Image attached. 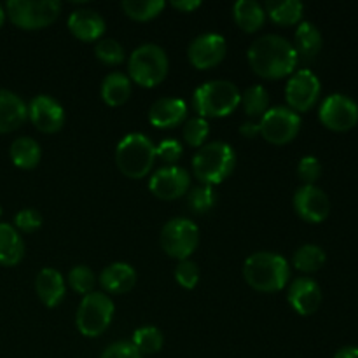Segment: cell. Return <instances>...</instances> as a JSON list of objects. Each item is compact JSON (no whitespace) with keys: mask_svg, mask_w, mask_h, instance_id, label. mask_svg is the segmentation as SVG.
Returning a JSON list of instances; mask_svg holds the SVG:
<instances>
[{"mask_svg":"<svg viewBox=\"0 0 358 358\" xmlns=\"http://www.w3.org/2000/svg\"><path fill=\"white\" fill-rule=\"evenodd\" d=\"M14 224H16V229L23 231V233H35L37 229H41L42 215L34 208H23L14 217Z\"/></svg>","mask_w":358,"mask_h":358,"instance_id":"cell-39","label":"cell"},{"mask_svg":"<svg viewBox=\"0 0 358 358\" xmlns=\"http://www.w3.org/2000/svg\"><path fill=\"white\" fill-rule=\"evenodd\" d=\"M24 255V243L14 226L0 222V264L16 266Z\"/></svg>","mask_w":358,"mask_h":358,"instance_id":"cell-23","label":"cell"},{"mask_svg":"<svg viewBox=\"0 0 358 358\" xmlns=\"http://www.w3.org/2000/svg\"><path fill=\"white\" fill-rule=\"evenodd\" d=\"M325 261H327V255H325L324 248L318 247V245H303V247L297 248L292 257L296 269L303 273L318 271V269L324 268Z\"/></svg>","mask_w":358,"mask_h":358,"instance_id":"cell-29","label":"cell"},{"mask_svg":"<svg viewBox=\"0 0 358 358\" xmlns=\"http://www.w3.org/2000/svg\"><path fill=\"white\" fill-rule=\"evenodd\" d=\"M131 96V80L121 72H112L101 83V98L110 107H121Z\"/></svg>","mask_w":358,"mask_h":358,"instance_id":"cell-24","label":"cell"},{"mask_svg":"<svg viewBox=\"0 0 358 358\" xmlns=\"http://www.w3.org/2000/svg\"><path fill=\"white\" fill-rule=\"evenodd\" d=\"M121 9L135 21H150L164 9L163 0H124Z\"/></svg>","mask_w":358,"mask_h":358,"instance_id":"cell-30","label":"cell"},{"mask_svg":"<svg viewBox=\"0 0 358 358\" xmlns=\"http://www.w3.org/2000/svg\"><path fill=\"white\" fill-rule=\"evenodd\" d=\"M294 208L306 222L320 224L331 213V199L317 185H301L294 194Z\"/></svg>","mask_w":358,"mask_h":358,"instance_id":"cell-14","label":"cell"},{"mask_svg":"<svg viewBox=\"0 0 358 358\" xmlns=\"http://www.w3.org/2000/svg\"><path fill=\"white\" fill-rule=\"evenodd\" d=\"M182 135H184V140L187 145L199 147V149H201L203 143L206 142V138H208V135H210L208 121L203 117H199V115L198 117L189 119V121L185 122Z\"/></svg>","mask_w":358,"mask_h":358,"instance_id":"cell-36","label":"cell"},{"mask_svg":"<svg viewBox=\"0 0 358 358\" xmlns=\"http://www.w3.org/2000/svg\"><path fill=\"white\" fill-rule=\"evenodd\" d=\"M171 6H173L175 9L182 10V13H192V10H196L201 6V2H199V0H173Z\"/></svg>","mask_w":358,"mask_h":358,"instance_id":"cell-42","label":"cell"},{"mask_svg":"<svg viewBox=\"0 0 358 358\" xmlns=\"http://www.w3.org/2000/svg\"><path fill=\"white\" fill-rule=\"evenodd\" d=\"M175 280L178 282V285H182L184 289L192 290L199 282V268L192 261L185 259V261L178 262L177 269H175Z\"/></svg>","mask_w":358,"mask_h":358,"instance_id":"cell-37","label":"cell"},{"mask_svg":"<svg viewBox=\"0 0 358 358\" xmlns=\"http://www.w3.org/2000/svg\"><path fill=\"white\" fill-rule=\"evenodd\" d=\"M35 290L44 306L56 308L65 299V280L59 271L45 268L35 278Z\"/></svg>","mask_w":358,"mask_h":358,"instance_id":"cell-21","label":"cell"},{"mask_svg":"<svg viewBox=\"0 0 358 358\" xmlns=\"http://www.w3.org/2000/svg\"><path fill=\"white\" fill-rule=\"evenodd\" d=\"M259 129L266 142L273 145L290 143L301 131V117L289 107L268 108L259 122Z\"/></svg>","mask_w":358,"mask_h":358,"instance_id":"cell-10","label":"cell"},{"mask_svg":"<svg viewBox=\"0 0 358 358\" xmlns=\"http://www.w3.org/2000/svg\"><path fill=\"white\" fill-rule=\"evenodd\" d=\"M236 154L226 142H210L192 157V173L203 185L222 184L234 171Z\"/></svg>","mask_w":358,"mask_h":358,"instance_id":"cell-3","label":"cell"},{"mask_svg":"<svg viewBox=\"0 0 358 358\" xmlns=\"http://www.w3.org/2000/svg\"><path fill=\"white\" fill-rule=\"evenodd\" d=\"M114 318V303L103 292H91L83 297L76 315L77 331L86 338L103 334Z\"/></svg>","mask_w":358,"mask_h":358,"instance_id":"cell-7","label":"cell"},{"mask_svg":"<svg viewBox=\"0 0 358 358\" xmlns=\"http://www.w3.org/2000/svg\"><path fill=\"white\" fill-rule=\"evenodd\" d=\"M0 213H2V208H0Z\"/></svg>","mask_w":358,"mask_h":358,"instance_id":"cell-46","label":"cell"},{"mask_svg":"<svg viewBox=\"0 0 358 358\" xmlns=\"http://www.w3.org/2000/svg\"><path fill=\"white\" fill-rule=\"evenodd\" d=\"M182 156V145L175 138H166L156 147V157L163 159L164 163L175 164Z\"/></svg>","mask_w":358,"mask_h":358,"instance_id":"cell-41","label":"cell"},{"mask_svg":"<svg viewBox=\"0 0 358 358\" xmlns=\"http://www.w3.org/2000/svg\"><path fill=\"white\" fill-rule=\"evenodd\" d=\"M168 56L157 44H143L131 52L128 62L129 77L142 87H156L168 76Z\"/></svg>","mask_w":358,"mask_h":358,"instance_id":"cell-6","label":"cell"},{"mask_svg":"<svg viewBox=\"0 0 358 358\" xmlns=\"http://www.w3.org/2000/svg\"><path fill=\"white\" fill-rule=\"evenodd\" d=\"M100 358H143V355L131 345V341H117L107 346Z\"/></svg>","mask_w":358,"mask_h":358,"instance_id":"cell-40","label":"cell"},{"mask_svg":"<svg viewBox=\"0 0 358 358\" xmlns=\"http://www.w3.org/2000/svg\"><path fill=\"white\" fill-rule=\"evenodd\" d=\"M241 101V93L229 80H208L194 91L192 105L199 117H226Z\"/></svg>","mask_w":358,"mask_h":358,"instance_id":"cell-5","label":"cell"},{"mask_svg":"<svg viewBox=\"0 0 358 358\" xmlns=\"http://www.w3.org/2000/svg\"><path fill=\"white\" fill-rule=\"evenodd\" d=\"M290 306L294 311L303 317L317 313L322 304L320 285L313 278H297L290 283L289 294H287Z\"/></svg>","mask_w":358,"mask_h":358,"instance_id":"cell-17","label":"cell"},{"mask_svg":"<svg viewBox=\"0 0 358 358\" xmlns=\"http://www.w3.org/2000/svg\"><path fill=\"white\" fill-rule=\"evenodd\" d=\"M264 10L271 17L273 23L280 27H290V24L299 23L304 6L299 0H282V2H266Z\"/></svg>","mask_w":358,"mask_h":358,"instance_id":"cell-28","label":"cell"},{"mask_svg":"<svg viewBox=\"0 0 358 358\" xmlns=\"http://www.w3.org/2000/svg\"><path fill=\"white\" fill-rule=\"evenodd\" d=\"M226 38L219 34H203L189 45V62L194 69L208 70L219 65L226 58Z\"/></svg>","mask_w":358,"mask_h":358,"instance_id":"cell-15","label":"cell"},{"mask_svg":"<svg viewBox=\"0 0 358 358\" xmlns=\"http://www.w3.org/2000/svg\"><path fill=\"white\" fill-rule=\"evenodd\" d=\"M320 122L331 131L345 133L358 124V103L346 94H329L318 110Z\"/></svg>","mask_w":358,"mask_h":358,"instance_id":"cell-11","label":"cell"},{"mask_svg":"<svg viewBox=\"0 0 358 358\" xmlns=\"http://www.w3.org/2000/svg\"><path fill=\"white\" fill-rule=\"evenodd\" d=\"M199 229L192 220L177 217L164 224L161 231V247L170 257L185 261L198 248Z\"/></svg>","mask_w":358,"mask_h":358,"instance_id":"cell-9","label":"cell"},{"mask_svg":"<svg viewBox=\"0 0 358 358\" xmlns=\"http://www.w3.org/2000/svg\"><path fill=\"white\" fill-rule=\"evenodd\" d=\"M334 358H358V346H343L336 352Z\"/></svg>","mask_w":358,"mask_h":358,"instance_id":"cell-44","label":"cell"},{"mask_svg":"<svg viewBox=\"0 0 358 358\" xmlns=\"http://www.w3.org/2000/svg\"><path fill=\"white\" fill-rule=\"evenodd\" d=\"M10 159L21 170H34L42 156V149L37 140L30 136H20L10 143Z\"/></svg>","mask_w":358,"mask_h":358,"instance_id":"cell-26","label":"cell"},{"mask_svg":"<svg viewBox=\"0 0 358 358\" xmlns=\"http://www.w3.org/2000/svg\"><path fill=\"white\" fill-rule=\"evenodd\" d=\"M240 105H243V110L248 117H262L268 112L269 94L266 87L252 86L241 94Z\"/></svg>","mask_w":358,"mask_h":358,"instance_id":"cell-32","label":"cell"},{"mask_svg":"<svg viewBox=\"0 0 358 358\" xmlns=\"http://www.w3.org/2000/svg\"><path fill=\"white\" fill-rule=\"evenodd\" d=\"M27 107L28 117L38 131L56 133L63 128L65 110L55 98L48 96V94H37L35 98H31Z\"/></svg>","mask_w":358,"mask_h":358,"instance_id":"cell-16","label":"cell"},{"mask_svg":"<svg viewBox=\"0 0 358 358\" xmlns=\"http://www.w3.org/2000/svg\"><path fill=\"white\" fill-rule=\"evenodd\" d=\"M94 55L105 65H121L124 59V48L114 38H100L94 45Z\"/></svg>","mask_w":358,"mask_h":358,"instance_id":"cell-35","label":"cell"},{"mask_svg":"<svg viewBox=\"0 0 358 358\" xmlns=\"http://www.w3.org/2000/svg\"><path fill=\"white\" fill-rule=\"evenodd\" d=\"M3 21H6V10H3V7L0 6V27L3 24Z\"/></svg>","mask_w":358,"mask_h":358,"instance_id":"cell-45","label":"cell"},{"mask_svg":"<svg viewBox=\"0 0 358 358\" xmlns=\"http://www.w3.org/2000/svg\"><path fill=\"white\" fill-rule=\"evenodd\" d=\"M217 194L215 189L210 185H198L189 192L187 205L194 213H206L215 206Z\"/></svg>","mask_w":358,"mask_h":358,"instance_id":"cell-34","label":"cell"},{"mask_svg":"<svg viewBox=\"0 0 358 358\" xmlns=\"http://www.w3.org/2000/svg\"><path fill=\"white\" fill-rule=\"evenodd\" d=\"M105 20L91 9H77L69 17V30L83 42L100 41L105 34Z\"/></svg>","mask_w":358,"mask_h":358,"instance_id":"cell-19","label":"cell"},{"mask_svg":"<svg viewBox=\"0 0 358 358\" xmlns=\"http://www.w3.org/2000/svg\"><path fill=\"white\" fill-rule=\"evenodd\" d=\"M156 161V145L143 133H129L115 149V163L128 178H143L152 170Z\"/></svg>","mask_w":358,"mask_h":358,"instance_id":"cell-4","label":"cell"},{"mask_svg":"<svg viewBox=\"0 0 358 358\" xmlns=\"http://www.w3.org/2000/svg\"><path fill=\"white\" fill-rule=\"evenodd\" d=\"M189 187H191V175L177 164H168L156 170L149 182L150 192L163 201L182 198L187 194Z\"/></svg>","mask_w":358,"mask_h":358,"instance_id":"cell-13","label":"cell"},{"mask_svg":"<svg viewBox=\"0 0 358 358\" xmlns=\"http://www.w3.org/2000/svg\"><path fill=\"white\" fill-rule=\"evenodd\" d=\"M233 16L241 30L247 34H254L264 24L266 10L255 0H238L233 7Z\"/></svg>","mask_w":358,"mask_h":358,"instance_id":"cell-25","label":"cell"},{"mask_svg":"<svg viewBox=\"0 0 358 358\" xmlns=\"http://www.w3.org/2000/svg\"><path fill=\"white\" fill-rule=\"evenodd\" d=\"M245 282L257 292H280L290 280V266L285 257L273 252H255L243 264Z\"/></svg>","mask_w":358,"mask_h":358,"instance_id":"cell-2","label":"cell"},{"mask_svg":"<svg viewBox=\"0 0 358 358\" xmlns=\"http://www.w3.org/2000/svg\"><path fill=\"white\" fill-rule=\"evenodd\" d=\"M131 345L142 355H154L163 348L164 336L157 327H140L133 332Z\"/></svg>","mask_w":358,"mask_h":358,"instance_id":"cell-31","label":"cell"},{"mask_svg":"<svg viewBox=\"0 0 358 358\" xmlns=\"http://www.w3.org/2000/svg\"><path fill=\"white\" fill-rule=\"evenodd\" d=\"M187 117V103L180 98H159L149 108V121L154 128L171 129Z\"/></svg>","mask_w":358,"mask_h":358,"instance_id":"cell-18","label":"cell"},{"mask_svg":"<svg viewBox=\"0 0 358 358\" xmlns=\"http://www.w3.org/2000/svg\"><path fill=\"white\" fill-rule=\"evenodd\" d=\"M240 133L245 136V138H255L257 135H261V129H259V122H243L240 126Z\"/></svg>","mask_w":358,"mask_h":358,"instance_id":"cell-43","label":"cell"},{"mask_svg":"<svg viewBox=\"0 0 358 358\" xmlns=\"http://www.w3.org/2000/svg\"><path fill=\"white\" fill-rule=\"evenodd\" d=\"M62 13V3L56 0H9L6 16L23 30H41L49 27Z\"/></svg>","mask_w":358,"mask_h":358,"instance_id":"cell-8","label":"cell"},{"mask_svg":"<svg viewBox=\"0 0 358 358\" xmlns=\"http://www.w3.org/2000/svg\"><path fill=\"white\" fill-rule=\"evenodd\" d=\"M294 49H296L297 56H304V58H313L320 52L322 49V34L313 23L310 21H303L297 27L296 37H294Z\"/></svg>","mask_w":358,"mask_h":358,"instance_id":"cell-27","label":"cell"},{"mask_svg":"<svg viewBox=\"0 0 358 358\" xmlns=\"http://www.w3.org/2000/svg\"><path fill=\"white\" fill-rule=\"evenodd\" d=\"M100 283L108 294H128L136 285V271L126 262H114L101 271Z\"/></svg>","mask_w":358,"mask_h":358,"instance_id":"cell-22","label":"cell"},{"mask_svg":"<svg viewBox=\"0 0 358 358\" xmlns=\"http://www.w3.org/2000/svg\"><path fill=\"white\" fill-rule=\"evenodd\" d=\"M28 119V107L16 93L0 90V133H10Z\"/></svg>","mask_w":358,"mask_h":358,"instance_id":"cell-20","label":"cell"},{"mask_svg":"<svg viewBox=\"0 0 358 358\" xmlns=\"http://www.w3.org/2000/svg\"><path fill=\"white\" fill-rule=\"evenodd\" d=\"M94 283H96V276H94L93 269L87 266H76L70 269L69 273V285L73 292L80 294V296H87V294L94 292Z\"/></svg>","mask_w":358,"mask_h":358,"instance_id":"cell-33","label":"cell"},{"mask_svg":"<svg viewBox=\"0 0 358 358\" xmlns=\"http://www.w3.org/2000/svg\"><path fill=\"white\" fill-rule=\"evenodd\" d=\"M320 90V79L311 70H297L290 76L285 86V98L289 108L296 114L311 110L317 105Z\"/></svg>","mask_w":358,"mask_h":358,"instance_id":"cell-12","label":"cell"},{"mask_svg":"<svg viewBox=\"0 0 358 358\" xmlns=\"http://www.w3.org/2000/svg\"><path fill=\"white\" fill-rule=\"evenodd\" d=\"M248 63L262 79H283L292 76L297 66L296 49L280 35H264L248 48Z\"/></svg>","mask_w":358,"mask_h":358,"instance_id":"cell-1","label":"cell"},{"mask_svg":"<svg viewBox=\"0 0 358 358\" xmlns=\"http://www.w3.org/2000/svg\"><path fill=\"white\" fill-rule=\"evenodd\" d=\"M297 175H299L301 180L304 182V185H315V182L320 178L322 175V164L317 157L306 156L299 161L297 164Z\"/></svg>","mask_w":358,"mask_h":358,"instance_id":"cell-38","label":"cell"}]
</instances>
